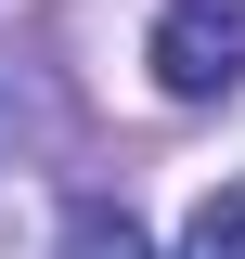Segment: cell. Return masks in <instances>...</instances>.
Here are the masks:
<instances>
[{"label": "cell", "instance_id": "obj_2", "mask_svg": "<svg viewBox=\"0 0 245 259\" xmlns=\"http://www.w3.org/2000/svg\"><path fill=\"white\" fill-rule=\"evenodd\" d=\"M65 259H155V233L129 221V207H103V194H91V207H65Z\"/></svg>", "mask_w": 245, "mask_h": 259}, {"label": "cell", "instance_id": "obj_1", "mask_svg": "<svg viewBox=\"0 0 245 259\" xmlns=\"http://www.w3.org/2000/svg\"><path fill=\"white\" fill-rule=\"evenodd\" d=\"M142 65L168 104H232L245 91V0H155Z\"/></svg>", "mask_w": 245, "mask_h": 259}, {"label": "cell", "instance_id": "obj_3", "mask_svg": "<svg viewBox=\"0 0 245 259\" xmlns=\"http://www.w3.org/2000/svg\"><path fill=\"white\" fill-rule=\"evenodd\" d=\"M181 259H245V182H219L207 207H194V233H181Z\"/></svg>", "mask_w": 245, "mask_h": 259}]
</instances>
